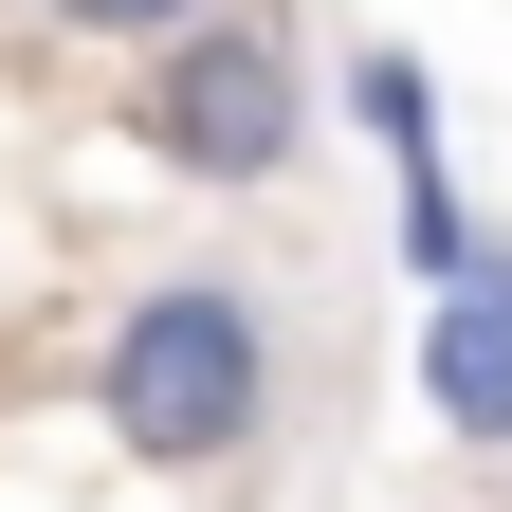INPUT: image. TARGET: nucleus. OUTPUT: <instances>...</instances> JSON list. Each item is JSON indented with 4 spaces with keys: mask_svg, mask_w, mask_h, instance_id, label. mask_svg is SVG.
Returning a JSON list of instances; mask_svg holds the SVG:
<instances>
[{
    "mask_svg": "<svg viewBox=\"0 0 512 512\" xmlns=\"http://www.w3.org/2000/svg\"><path fill=\"white\" fill-rule=\"evenodd\" d=\"M92 421L147 476H238L275 439V293L256 275H147L92 348Z\"/></svg>",
    "mask_w": 512,
    "mask_h": 512,
    "instance_id": "obj_1",
    "label": "nucleus"
},
{
    "mask_svg": "<svg viewBox=\"0 0 512 512\" xmlns=\"http://www.w3.org/2000/svg\"><path fill=\"white\" fill-rule=\"evenodd\" d=\"M421 403H439V439H512V256H476V275H439L421 293Z\"/></svg>",
    "mask_w": 512,
    "mask_h": 512,
    "instance_id": "obj_3",
    "label": "nucleus"
},
{
    "mask_svg": "<svg viewBox=\"0 0 512 512\" xmlns=\"http://www.w3.org/2000/svg\"><path fill=\"white\" fill-rule=\"evenodd\" d=\"M348 110L384 128V165H421V147H439V92H421V55H366V74H348Z\"/></svg>",
    "mask_w": 512,
    "mask_h": 512,
    "instance_id": "obj_5",
    "label": "nucleus"
},
{
    "mask_svg": "<svg viewBox=\"0 0 512 512\" xmlns=\"http://www.w3.org/2000/svg\"><path fill=\"white\" fill-rule=\"evenodd\" d=\"M147 147L183 183H275L311 147V74H293V19H183L147 37Z\"/></svg>",
    "mask_w": 512,
    "mask_h": 512,
    "instance_id": "obj_2",
    "label": "nucleus"
},
{
    "mask_svg": "<svg viewBox=\"0 0 512 512\" xmlns=\"http://www.w3.org/2000/svg\"><path fill=\"white\" fill-rule=\"evenodd\" d=\"M476 256H494V238H476V202H458V165L421 147V165H403V275L439 293V275H476Z\"/></svg>",
    "mask_w": 512,
    "mask_h": 512,
    "instance_id": "obj_4",
    "label": "nucleus"
},
{
    "mask_svg": "<svg viewBox=\"0 0 512 512\" xmlns=\"http://www.w3.org/2000/svg\"><path fill=\"white\" fill-rule=\"evenodd\" d=\"M55 19H74V37H183L202 0H55Z\"/></svg>",
    "mask_w": 512,
    "mask_h": 512,
    "instance_id": "obj_6",
    "label": "nucleus"
}]
</instances>
